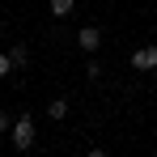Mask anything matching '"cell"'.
<instances>
[{"label":"cell","mask_w":157,"mask_h":157,"mask_svg":"<svg viewBox=\"0 0 157 157\" xmlns=\"http://www.w3.org/2000/svg\"><path fill=\"white\" fill-rule=\"evenodd\" d=\"M34 115H17V123H13V149L17 153H30L34 149Z\"/></svg>","instance_id":"cell-1"},{"label":"cell","mask_w":157,"mask_h":157,"mask_svg":"<svg viewBox=\"0 0 157 157\" xmlns=\"http://www.w3.org/2000/svg\"><path fill=\"white\" fill-rule=\"evenodd\" d=\"M128 64L136 68V72H153V68H157V47H153V43H149V47H136Z\"/></svg>","instance_id":"cell-2"},{"label":"cell","mask_w":157,"mask_h":157,"mask_svg":"<svg viewBox=\"0 0 157 157\" xmlns=\"http://www.w3.org/2000/svg\"><path fill=\"white\" fill-rule=\"evenodd\" d=\"M77 47H81L85 55H94L98 47H102V30H98V26H81V30H77Z\"/></svg>","instance_id":"cell-3"},{"label":"cell","mask_w":157,"mask_h":157,"mask_svg":"<svg viewBox=\"0 0 157 157\" xmlns=\"http://www.w3.org/2000/svg\"><path fill=\"white\" fill-rule=\"evenodd\" d=\"M47 119H55V123L68 119V102H64V98H51V102H47Z\"/></svg>","instance_id":"cell-4"},{"label":"cell","mask_w":157,"mask_h":157,"mask_svg":"<svg viewBox=\"0 0 157 157\" xmlns=\"http://www.w3.org/2000/svg\"><path fill=\"white\" fill-rule=\"evenodd\" d=\"M47 9H51V17H68V13L77 9V0H51Z\"/></svg>","instance_id":"cell-5"},{"label":"cell","mask_w":157,"mask_h":157,"mask_svg":"<svg viewBox=\"0 0 157 157\" xmlns=\"http://www.w3.org/2000/svg\"><path fill=\"white\" fill-rule=\"evenodd\" d=\"M9 55H13V64L21 68V64L30 59V47H26V43H13V51H9Z\"/></svg>","instance_id":"cell-6"},{"label":"cell","mask_w":157,"mask_h":157,"mask_svg":"<svg viewBox=\"0 0 157 157\" xmlns=\"http://www.w3.org/2000/svg\"><path fill=\"white\" fill-rule=\"evenodd\" d=\"M13 68H17V64H13V55H9V51H0V81L9 77V72H13Z\"/></svg>","instance_id":"cell-7"},{"label":"cell","mask_w":157,"mask_h":157,"mask_svg":"<svg viewBox=\"0 0 157 157\" xmlns=\"http://www.w3.org/2000/svg\"><path fill=\"white\" fill-rule=\"evenodd\" d=\"M0 132H13V119H9L4 110H0Z\"/></svg>","instance_id":"cell-8"},{"label":"cell","mask_w":157,"mask_h":157,"mask_svg":"<svg viewBox=\"0 0 157 157\" xmlns=\"http://www.w3.org/2000/svg\"><path fill=\"white\" fill-rule=\"evenodd\" d=\"M0 38H4V21H0Z\"/></svg>","instance_id":"cell-9"}]
</instances>
